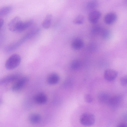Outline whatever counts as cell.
<instances>
[{
  "mask_svg": "<svg viewBox=\"0 0 127 127\" xmlns=\"http://www.w3.org/2000/svg\"><path fill=\"white\" fill-rule=\"evenodd\" d=\"M21 60V58L19 55L13 54L7 60L5 63V67L8 70L13 69L19 66Z\"/></svg>",
  "mask_w": 127,
  "mask_h": 127,
  "instance_id": "1",
  "label": "cell"
},
{
  "mask_svg": "<svg viewBox=\"0 0 127 127\" xmlns=\"http://www.w3.org/2000/svg\"><path fill=\"white\" fill-rule=\"evenodd\" d=\"M80 123L82 125L90 126L93 125L95 122L94 115L92 114L86 112L83 114L80 118Z\"/></svg>",
  "mask_w": 127,
  "mask_h": 127,
  "instance_id": "2",
  "label": "cell"
},
{
  "mask_svg": "<svg viewBox=\"0 0 127 127\" xmlns=\"http://www.w3.org/2000/svg\"><path fill=\"white\" fill-rule=\"evenodd\" d=\"M22 21L19 17L18 16L15 17L9 23L8 25L9 29L12 32H17Z\"/></svg>",
  "mask_w": 127,
  "mask_h": 127,
  "instance_id": "3",
  "label": "cell"
},
{
  "mask_svg": "<svg viewBox=\"0 0 127 127\" xmlns=\"http://www.w3.org/2000/svg\"><path fill=\"white\" fill-rule=\"evenodd\" d=\"M17 80L12 87V89L14 91H17L22 89L27 83L28 79L27 77H24Z\"/></svg>",
  "mask_w": 127,
  "mask_h": 127,
  "instance_id": "4",
  "label": "cell"
},
{
  "mask_svg": "<svg viewBox=\"0 0 127 127\" xmlns=\"http://www.w3.org/2000/svg\"><path fill=\"white\" fill-rule=\"evenodd\" d=\"M101 16V13L99 11L94 10L89 14L88 19L90 23L93 24H95L98 22Z\"/></svg>",
  "mask_w": 127,
  "mask_h": 127,
  "instance_id": "5",
  "label": "cell"
},
{
  "mask_svg": "<svg viewBox=\"0 0 127 127\" xmlns=\"http://www.w3.org/2000/svg\"><path fill=\"white\" fill-rule=\"evenodd\" d=\"M118 75V72L112 69H107L106 70L104 74L105 79L109 81L114 80L117 77Z\"/></svg>",
  "mask_w": 127,
  "mask_h": 127,
  "instance_id": "6",
  "label": "cell"
},
{
  "mask_svg": "<svg viewBox=\"0 0 127 127\" xmlns=\"http://www.w3.org/2000/svg\"><path fill=\"white\" fill-rule=\"evenodd\" d=\"M117 19V16L116 14L113 12H110L107 13L105 16L104 20L106 24L110 25L114 23Z\"/></svg>",
  "mask_w": 127,
  "mask_h": 127,
  "instance_id": "7",
  "label": "cell"
},
{
  "mask_svg": "<svg viewBox=\"0 0 127 127\" xmlns=\"http://www.w3.org/2000/svg\"><path fill=\"white\" fill-rule=\"evenodd\" d=\"M122 99L119 95H116L110 97L107 103V105L111 107H117L121 103Z\"/></svg>",
  "mask_w": 127,
  "mask_h": 127,
  "instance_id": "8",
  "label": "cell"
},
{
  "mask_svg": "<svg viewBox=\"0 0 127 127\" xmlns=\"http://www.w3.org/2000/svg\"><path fill=\"white\" fill-rule=\"evenodd\" d=\"M84 43L83 40L80 38H76L72 41L71 46L72 48L75 50H79L83 47Z\"/></svg>",
  "mask_w": 127,
  "mask_h": 127,
  "instance_id": "9",
  "label": "cell"
},
{
  "mask_svg": "<svg viewBox=\"0 0 127 127\" xmlns=\"http://www.w3.org/2000/svg\"><path fill=\"white\" fill-rule=\"evenodd\" d=\"M60 77L56 73H53L49 75L48 78V83L50 85H54L57 83L60 80Z\"/></svg>",
  "mask_w": 127,
  "mask_h": 127,
  "instance_id": "10",
  "label": "cell"
},
{
  "mask_svg": "<svg viewBox=\"0 0 127 127\" xmlns=\"http://www.w3.org/2000/svg\"><path fill=\"white\" fill-rule=\"evenodd\" d=\"M33 21L29 20L25 22L22 21L21 23L17 32H21L26 29L32 24Z\"/></svg>",
  "mask_w": 127,
  "mask_h": 127,
  "instance_id": "11",
  "label": "cell"
},
{
  "mask_svg": "<svg viewBox=\"0 0 127 127\" xmlns=\"http://www.w3.org/2000/svg\"><path fill=\"white\" fill-rule=\"evenodd\" d=\"M18 79L17 76L16 75H8L0 79V85L16 80Z\"/></svg>",
  "mask_w": 127,
  "mask_h": 127,
  "instance_id": "12",
  "label": "cell"
},
{
  "mask_svg": "<svg viewBox=\"0 0 127 127\" xmlns=\"http://www.w3.org/2000/svg\"><path fill=\"white\" fill-rule=\"evenodd\" d=\"M52 19V16L50 14H47L45 17L42 23V27L45 29L49 28L51 26Z\"/></svg>",
  "mask_w": 127,
  "mask_h": 127,
  "instance_id": "13",
  "label": "cell"
},
{
  "mask_svg": "<svg viewBox=\"0 0 127 127\" xmlns=\"http://www.w3.org/2000/svg\"><path fill=\"white\" fill-rule=\"evenodd\" d=\"M34 99L37 103L42 104L46 102L47 100V98L45 94L40 93L37 94L35 96Z\"/></svg>",
  "mask_w": 127,
  "mask_h": 127,
  "instance_id": "14",
  "label": "cell"
},
{
  "mask_svg": "<svg viewBox=\"0 0 127 127\" xmlns=\"http://www.w3.org/2000/svg\"><path fill=\"white\" fill-rule=\"evenodd\" d=\"M110 97L107 93L102 92L99 93L98 96V99L99 102L102 103H107Z\"/></svg>",
  "mask_w": 127,
  "mask_h": 127,
  "instance_id": "15",
  "label": "cell"
},
{
  "mask_svg": "<svg viewBox=\"0 0 127 127\" xmlns=\"http://www.w3.org/2000/svg\"><path fill=\"white\" fill-rule=\"evenodd\" d=\"M98 2L97 0H90L87 3L86 8L89 10H92L98 6Z\"/></svg>",
  "mask_w": 127,
  "mask_h": 127,
  "instance_id": "16",
  "label": "cell"
},
{
  "mask_svg": "<svg viewBox=\"0 0 127 127\" xmlns=\"http://www.w3.org/2000/svg\"><path fill=\"white\" fill-rule=\"evenodd\" d=\"M12 8L10 6H7L0 8V17L7 15L11 11Z\"/></svg>",
  "mask_w": 127,
  "mask_h": 127,
  "instance_id": "17",
  "label": "cell"
},
{
  "mask_svg": "<svg viewBox=\"0 0 127 127\" xmlns=\"http://www.w3.org/2000/svg\"><path fill=\"white\" fill-rule=\"evenodd\" d=\"M41 117L38 114H33L31 115L29 117V120L33 124H36L40 121Z\"/></svg>",
  "mask_w": 127,
  "mask_h": 127,
  "instance_id": "18",
  "label": "cell"
},
{
  "mask_svg": "<svg viewBox=\"0 0 127 127\" xmlns=\"http://www.w3.org/2000/svg\"><path fill=\"white\" fill-rule=\"evenodd\" d=\"M80 62L78 60H75L73 61L71 63L70 67L73 70H76L79 68L81 66Z\"/></svg>",
  "mask_w": 127,
  "mask_h": 127,
  "instance_id": "19",
  "label": "cell"
},
{
  "mask_svg": "<svg viewBox=\"0 0 127 127\" xmlns=\"http://www.w3.org/2000/svg\"><path fill=\"white\" fill-rule=\"evenodd\" d=\"M100 34L102 37L105 39L110 38L111 35L110 31L108 29H103Z\"/></svg>",
  "mask_w": 127,
  "mask_h": 127,
  "instance_id": "20",
  "label": "cell"
},
{
  "mask_svg": "<svg viewBox=\"0 0 127 127\" xmlns=\"http://www.w3.org/2000/svg\"><path fill=\"white\" fill-rule=\"evenodd\" d=\"M84 21V16L81 15H79L74 19L73 20L74 23L77 25H81L82 24Z\"/></svg>",
  "mask_w": 127,
  "mask_h": 127,
  "instance_id": "21",
  "label": "cell"
},
{
  "mask_svg": "<svg viewBox=\"0 0 127 127\" xmlns=\"http://www.w3.org/2000/svg\"><path fill=\"white\" fill-rule=\"evenodd\" d=\"M102 29V28L100 26L96 25L93 26L92 28L91 32L93 34H100Z\"/></svg>",
  "mask_w": 127,
  "mask_h": 127,
  "instance_id": "22",
  "label": "cell"
},
{
  "mask_svg": "<svg viewBox=\"0 0 127 127\" xmlns=\"http://www.w3.org/2000/svg\"><path fill=\"white\" fill-rule=\"evenodd\" d=\"M84 99L86 102L90 103L93 101V98L92 96L90 94H86L84 96Z\"/></svg>",
  "mask_w": 127,
  "mask_h": 127,
  "instance_id": "23",
  "label": "cell"
},
{
  "mask_svg": "<svg viewBox=\"0 0 127 127\" xmlns=\"http://www.w3.org/2000/svg\"><path fill=\"white\" fill-rule=\"evenodd\" d=\"M121 85L124 86H126L127 84V76L125 75L121 77L120 80Z\"/></svg>",
  "mask_w": 127,
  "mask_h": 127,
  "instance_id": "24",
  "label": "cell"
},
{
  "mask_svg": "<svg viewBox=\"0 0 127 127\" xmlns=\"http://www.w3.org/2000/svg\"><path fill=\"white\" fill-rule=\"evenodd\" d=\"M117 127H127V125L124 123H122L119 124Z\"/></svg>",
  "mask_w": 127,
  "mask_h": 127,
  "instance_id": "25",
  "label": "cell"
},
{
  "mask_svg": "<svg viewBox=\"0 0 127 127\" xmlns=\"http://www.w3.org/2000/svg\"><path fill=\"white\" fill-rule=\"evenodd\" d=\"M4 23L3 20L2 19H0V29L3 25Z\"/></svg>",
  "mask_w": 127,
  "mask_h": 127,
  "instance_id": "26",
  "label": "cell"
}]
</instances>
